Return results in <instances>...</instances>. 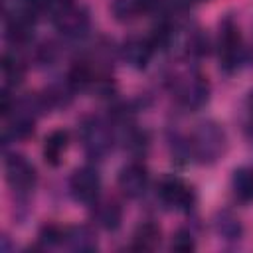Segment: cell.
I'll use <instances>...</instances> for the list:
<instances>
[{"instance_id":"12","label":"cell","mask_w":253,"mask_h":253,"mask_svg":"<svg viewBox=\"0 0 253 253\" xmlns=\"http://www.w3.org/2000/svg\"><path fill=\"white\" fill-rule=\"evenodd\" d=\"M67 144H69L67 130L57 128V130L49 132L45 136V142H43V158H45V162L51 164V166H57L61 162V156L67 150Z\"/></svg>"},{"instance_id":"25","label":"cell","mask_w":253,"mask_h":253,"mask_svg":"<svg viewBox=\"0 0 253 253\" xmlns=\"http://www.w3.org/2000/svg\"><path fill=\"white\" fill-rule=\"evenodd\" d=\"M73 6V2L71 0H43V14L47 12L53 20L57 18V16H61L67 8H71Z\"/></svg>"},{"instance_id":"9","label":"cell","mask_w":253,"mask_h":253,"mask_svg":"<svg viewBox=\"0 0 253 253\" xmlns=\"http://www.w3.org/2000/svg\"><path fill=\"white\" fill-rule=\"evenodd\" d=\"M55 26L57 30L65 36V38H83L87 32H89V26H91V20H89V14L87 10L83 8H77V6H71L67 8L61 16H57L55 20Z\"/></svg>"},{"instance_id":"15","label":"cell","mask_w":253,"mask_h":253,"mask_svg":"<svg viewBox=\"0 0 253 253\" xmlns=\"http://www.w3.org/2000/svg\"><path fill=\"white\" fill-rule=\"evenodd\" d=\"M123 219V211L115 202H101L95 206V221L107 229V231H115L121 225Z\"/></svg>"},{"instance_id":"24","label":"cell","mask_w":253,"mask_h":253,"mask_svg":"<svg viewBox=\"0 0 253 253\" xmlns=\"http://www.w3.org/2000/svg\"><path fill=\"white\" fill-rule=\"evenodd\" d=\"M63 235H65V229H59L57 225L47 223V225H43L42 231H40V241H42L43 245H53V243L63 241Z\"/></svg>"},{"instance_id":"19","label":"cell","mask_w":253,"mask_h":253,"mask_svg":"<svg viewBox=\"0 0 253 253\" xmlns=\"http://www.w3.org/2000/svg\"><path fill=\"white\" fill-rule=\"evenodd\" d=\"M215 231L223 239H239L241 237V223L229 211H219L215 217Z\"/></svg>"},{"instance_id":"23","label":"cell","mask_w":253,"mask_h":253,"mask_svg":"<svg viewBox=\"0 0 253 253\" xmlns=\"http://www.w3.org/2000/svg\"><path fill=\"white\" fill-rule=\"evenodd\" d=\"M125 146H126L130 152H134V154L144 152V150H146V146H148V136H146V132L130 130V132H128V136H126Z\"/></svg>"},{"instance_id":"17","label":"cell","mask_w":253,"mask_h":253,"mask_svg":"<svg viewBox=\"0 0 253 253\" xmlns=\"http://www.w3.org/2000/svg\"><path fill=\"white\" fill-rule=\"evenodd\" d=\"M24 63L16 53H4L2 57V73L8 85H20L24 79Z\"/></svg>"},{"instance_id":"1","label":"cell","mask_w":253,"mask_h":253,"mask_svg":"<svg viewBox=\"0 0 253 253\" xmlns=\"http://www.w3.org/2000/svg\"><path fill=\"white\" fill-rule=\"evenodd\" d=\"M188 146L202 164H213L215 160L223 156L227 148V136H225V130L217 123L204 121L192 132Z\"/></svg>"},{"instance_id":"3","label":"cell","mask_w":253,"mask_h":253,"mask_svg":"<svg viewBox=\"0 0 253 253\" xmlns=\"http://www.w3.org/2000/svg\"><path fill=\"white\" fill-rule=\"evenodd\" d=\"M243 59V47H241V36L237 26L231 18H227L221 24V36H219V63L225 71L237 69V65Z\"/></svg>"},{"instance_id":"16","label":"cell","mask_w":253,"mask_h":253,"mask_svg":"<svg viewBox=\"0 0 253 253\" xmlns=\"http://www.w3.org/2000/svg\"><path fill=\"white\" fill-rule=\"evenodd\" d=\"M8 40L12 43H28L34 38V22L8 16Z\"/></svg>"},{"instance_id":"14","label":"cell","mask_w":253,"mask_h":253,"mask_svg":"<svg viewBox=\"0 0 253 253\" xmlns=\"http://www.w3.org/2000/svg\"><path fill=\"white\" fill-rule=\"evenodd\" d=\"M160 243V227L152 221H144L136 227L134 237H132V245L138 251H152L156 245Z\"/></svg>"},{"instance_id":"11","label":"cell","mask_w":253,"mask_h":253,"mask_svg":"<svg viewBox=\"0 0 253 253\" xmlns=\"http://www.w3.org/2000/svg\"><path fill=\"white\" fill-rule=\"evenodd\" d=\"M63 241L71 251L87 253V251H95L97 249V237L87 225H77V227L65 229Z\"/></svg>"},{"instance_id":"6","label":"cell","mask_w":253,"mask_h":253,"mask_svg":"<svg viewBox=\"0 0 253 253\" xmlns=\"http://www.w3.org/2000/svg\"><path fill=\"white\" fill-rule=\"evenodd\" d=\"M4 172H6V180L14 190L26 192L36 184V168L30 160H26L20 154H12L6 158L4 164Z\"/></svg>"},{"instance_id":"2","label":"cell","mask_w":253,"mask_h":253,"mask_svg":"<svg viewBox=\"0 0 253 253\" xmlns=\"http://www.w3.org/2000/svg\"><path fill=\"white\" fill-rule=\"evenodd\" d=\"M79 138H81V144H83L85 152L93 158H103L113 146L111 126L99 117H89L81 123Z\"/></svg>"},{"instance_id":"27","label":"cell","mask_w":253,"mask_h":253,"mask_svg":"<svg viewBox=\"0 0 253 253\" xmlns=\"http://www.w3.org/2000/svg\"><path fill=\"white\" fill-rule=\"evenodd\" d=\"M247 105H249V113L253 115V91L249 93V99H247Z\"/></svg>"},{"instance_id":"7","label":"cell","mask_w":253,"mask_h":253,"mask_svg":"<svg viewBox=\"0 0 253 253\" xmlns=\"http://www.w3.org/2000/svg\"><path fill=\"white\" fill-rule=\"evenodd\" d=\"M158 194L162 202L176 210H188L194 204V192L188 184H184L180 178H164L160 182Z\"/></svg>"},{"instance_id":"21","label":"cell","mask_w":253,"mask_h":253,"mask_svg":"<svg viewBox=\"0 0 253 253\" xmlns=\"http://www.w3.org/2000/svg\"><path fill=\"white\" fill-rule=\"evenodd\" d=\"M111 10H113V16L119 22H130L140 14V10H138L134 0H115Z\"/></svg>"},{"instance_id":"5","label":"cell","mask_w":253,"mask_h":253,"mask_svg":"<svg viewBox=\"0 0 253 253\" xmlns=\"http://www.w3.org/2000/svg\"><path fill=\"white\" fill-rule=\"evenodd\" d=\"M71 196L81 204H95L101 192V178L99 172L91 166L77 168L69 180Z\"/></svg>"},{"instance_id":"10","label":"cell","mask_w":253,"mask_h":253,"mask_svg":"<svg viewBox=\"0 0 253 253\" xmlns=\"http://www.w3.org/2000/svg\"><path fill=\"white\" fill-rule=\"evenodd\" d=\"M154 43L150 42V38H140V36H130L125 43H123V59L134 67V69H144L152 57L154 51Z\"/></svg>"},{"instance_id":"18","label":"cell","mask_w":253,"mask_h":253,"mask_svg":"<svg viewBox=\"0 0 253 253\" xmlns=\"http://www.w3.org/2000/svg\"><path fill=\"white\" fill-rule=\"evenodd\" d=\"M26 111L28 109L14 113V119L10 121V126H8V134L12 138H28L34 132V115H30Z\"/></svg>"},{"instance_id":"28","label":"cell","mask_w":253,"mask_h":253,"mask_svg":"<svg viewBox=\"0 0 253 253\" xmlns=\"http://www.w3.org/2000/svg\"><path fill=\"white\" fill-rule=\"evenodd\" d=\"M194 2H208V0H194Z\"/></svg>"},{"instance_id":"22","label":"cell","mask_w":253,"mask_h":253,"mask_svg":"<svg viewBox=\"0 0 253 253\" xmlns=\"http://www.w3.org/2000/svg\"><path fill=\"white\" fill-rule=\"evenodd\" d=\"M194 247H196V243H194V237H192V233H190L188 229H178V231L174 233V237H172V249H174V251L188 253V251H192Z\"/></svg>"},{"instance_id":"13","label":"cell","mask_w":253,"mask_h":253,"mask_svg":"<svg viewBox=\"0 0 253 253\" xmlns=\"http://www.w3.org/2000/svg\"><path fill=\"white\" fill-rule=\"evenodd\" d=\"M231 190L239 202H243V204L253 202V170L237 168L231 176Z\"/></svg>"},{"instance_id":"26","label":"cell","mask_w":253,"mask_h":253,"mask_svg":"<svg viewBox=\"0 0 253 253\" xmlns=\"http://www.w3.org/2000/svg\"><path fill=\"white\" fill-rule=\"evenodd\" d=\"M0 111H2V115H10V111H14L12 109V97H10V93L4 89L2 91V105H0Z\"/></svg>"},{"instance_id":"8","label":"cell","mask_w":253,"mask_h":253,"mask_svg":"<svg viewBox=\"0 0 253 253\" xmlns=\"http://www.w3.org/2000/svg\"><path fill=\"white\" fill-rule=\"evenodd\" d=\"M148 186V172L142 164L132 162L126 164L121 174H119V190L126 196V198H140L146 192Z\"/></svg>"},{"instance_id":"4","label":"cell","mask_w":253,"mask_h":253,"mask_svg":"<svg viewBox=\"0 0 253 253\" xmlns=\"http://www.w3.org/2000/svg\"><path fill=\"white\" fill-rule=\"evenodd\" d=\"M176 97L180 101V105H184L190 111H196L200 107H204L208 103L210 97V85L208 81L198 75V73H190L180 77V81L176 83Z\"/></svg>"},{"instance_id":"20","label":"cell","mask_w":253,"mask_h":253,"mask_svg":"<svg viewBox=\"0 0 253 253\" xmlns=\"http://www.w3.org/2000/svg\"><path fill=\"white\" fill-rule=\"evenodd\" d=\"M186 49H188V53L194 55V57L206 55L208 49H210V40H208V36H206L202 30H194V32L188 36Z\"/></svg>"}]
</instances>
